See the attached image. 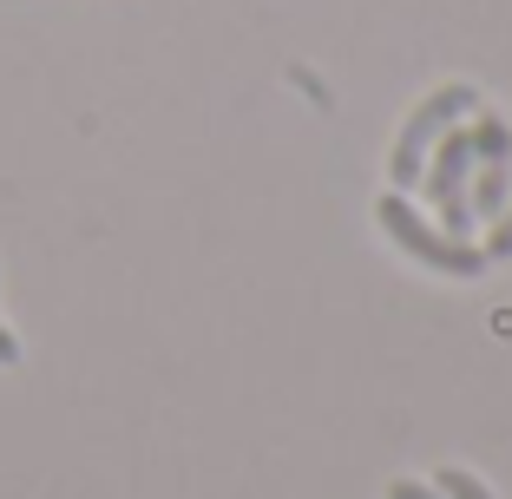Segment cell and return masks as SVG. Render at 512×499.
<instances>
[{"mask_svg":"<svg viewBox=\"0 0 512 499\" xmlns=\"http://www.w3.org/2000/svg\"><path fill=\"white\" fill-rule=\"evenodd\" d=\"M375 217H381V230L394 237V250H407V257L427 263V270H440V276H480L486 270V250H473V243H460V237H447V230L421 224V217H414V204H407L401 191L381 197Z\"/></svg>","mask_w":512,"mask_h":499,"instance_id":"cell-1","label":"cell"},{"mask_svg":"<svg viewBox=\"0 0 512 499\" xmlns=\"http://www.w3.org/2000/svg\"><path fill=\"white\" fill-rule=\"evenodd\" d=\"M460 112H473V86H440V92H427L421 106L407 112L401 138H394V152H388V178H394V191L421 184L427 152H434V138L447 132V125L460 119Z\"/></svg>","mask_w":512,"mask_h":499,"instance_id":"cell-2","label":"cell"},{"mask_svg":"<svg viewBox=\"0 0 512 499\" xmlns=\"http://www.w3.org/2000/svg\"><path fill=\"white\" fill-rule=\"evenodd\" d=\"M427 204L440 211V230L447 237H467L473 230V197H467V184H473V138L460 132V125H447V138H440V152L427 158Z\"/></svg>","mask_w":512,"mask_h":499,"instance_id":"cell-3","label":"cell"},{"mask_svg":"<svg viewBox=\"0 0 512 499\" xmlns=\"http://www.w3.org/2000/svg\"><path fill=\"white\" fill-rule=\"evenodd\" d=\"M506 184H512V158H493V165H473V217H499V204H506Z\"/></svg>","mask_w":512,"mask_h":499,"instance_id":"cell-4","label":"cell"},{"mask_svg":"<svg viewBox=\"0 0 512 499\" xmlns=\"http://www.w3.org/2000/svg\"><path fill=\"white\" fill-rule=\"evenodd\" d=\"M473 138V165H493V158H512V125L499 119V112H480V119L467 125Z\"/></svg>","mask_w":512,"mask_h":499,"instance_id":"cell-5","label":"cell"},{"mask_svg":"<svg viewBox=\"0 0 512 499\" xmlns=\"http://www.w3.org/2000/svg\"><path fill=\"white\" fill-rule=\"evenodd\" d=\"M434 493H447V499H493L480 480H473L467 467H440V480H434Z\"/></svg>","mask_w":512,"mask_h":499,"instance_id":"cell-6","label":"cell"},{"mask_svg":"<svg viewBox=\"0 0 512 499\" xmlns=\"http://www.w3.org/2000/svg\"><path fill=\"white\" fill-rule=\"evenodd\" d=\"M486 257H512V211L493 224V237H486Z\"/></svg>","mask_w":512,"mask_h":499,"instance_id":"cell-7","label":"cell"},{"mask_svg":"<svg viewBox=\"0 0 512 499\" xmlns=\"http://www.w3.org/2000/svg\"><path fill=\"white\" fill-rule=\"evenodd\" d=\"M388 499H447V493H434V486H421V480H394Z\"/></svg>","mask_w":512,"mask_h":499,"instance_id":"cell-8","label":"cell"},{"mask_svg":"<svg viewBox=\"0 0 512 499\" xmlns=\"http://www.w3.org/2000/svg\"><path fill=\"white\" fill-rule=\"evenodd\" d=\"M7 362H20V342H14V329L0 322V368H7Z\"/></svg>","mask_w":512,"mask_h":499,"instance_id":"cell-9","label":"cell"}]
</instances>
